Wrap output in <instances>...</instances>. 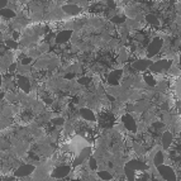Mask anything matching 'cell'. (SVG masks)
I'll list each match as a JSON object with an SVG mask.
<instances>
[{
    "mask_svg": "<svg viewBox=\"0 0 181 181\" xmlns=\"http://www.w3.org/2000/svg\"><path fill=\"white\" fill-rule=\"evenodd\" d=\"M170 67H171V62L168 61V59H158V61L151 64L148 69L153 74L155 72L160 74V72H166L167 70H170Z\"/></svg>",
    "mask_w": 181,
    "mask_h": 181,
    "instance_id": "obj_1",
    "label": "cell"
},
{
    "mask_svg": "<svg viewBox=\"0 0 181 181\" xmlns=\"http://www.w3.org/2000/svg\"><path fill=\"white\" fill-rule=\"evenodd\" d=\"M161 48H162V39L161 38H153L147 47V57L148 58L155 57L156 54L160 53Z\"/></svg>",
    "mask_w": 181,
    "mask_h": 181,
    "instance_id": "obj_2",
    "label": "cell"
},
{
    "mask_svg": "<svg viewBox=\"0 0 181 181\" xmlns=\"http://www.w3.org/2000/svg\"><path fill=\"white\" fill-rule=\"evenodd\" d=\"M156 167H157V171L160 172V175L162 176V178H165V180H170V181L176 180V173H175V171L172 170L171 166H167V165L161 163V165L156 166Z\"/></svg>",
    "mask_w": 181,
    "mask_h": 181,
    "instance_id": "obj_3",
    "label": "cell"
},
{
    "mask_svg": "<svg viewBox=\"0 0 181 181\" xmlns=\"http://www.w3.org/2000/svg\"><path fill=\"white\" fill-rule=\"evenodd\" d=\"M70 170H71V167L69 165H61V166H58L57 168L53 170L52 177L53 178H64L70 173Z\"/></svg>",
    "mask_w": 181,
    "mask_h": 181,
    "instance_id": "obj_4",
    "label": "cell"
},
{
    "mask_svg": "<svg viewBox=\"0 0 181 181\" xmlns=\"http://www.w3.org/2000/svg\"><path fill=\"white\" fill-rule=\"evenodd\" d=\"M34 166L33 165H22L19 166V168L14 172V176L15 177H25V176H29L33 171H34Z\"/></svg>",
    "mask_w": 181,
    "mask_h": 181,
    "instance_id": "obj_5",
    "label": "cell"
},
{
    "mask_svg": "<svg viewBox=\"0 0 181 181\" xmlns=\"http://www.w3.org/2000/svg\"><path fill=\"white\" fill-rule=\"evenodd\" d=\"M151 64H152V61H151L149 58H147V59L146 58H141V59H137V61L133 62L132 67L134 70H137V71H144V70H147Z\"/></svg>",
    "mask_w": 181,
    "mask_h": 181,
    "instance_id": "obj_6",
    "label": "cell"
},
{
    "mask_svg": "<svg viewBox=\"0 0 181 181\" xmlns=\"http://www.w3.org/2000/svg\"><path fill=\"white\" fill-rule=\"evenodd\" d=\"M72 36V31H69V29H66V31H62V32H59L56 38H54V43L56 44H62L65 42H67Z\"/></svg>",
    "mask_w": 181,
    "mask_h": 181,
    "instance_id": "obj_7",
    "label": "cell"
},
{
    "mask_svg": "<svg viewBox=\"0 0 181 181\" xmlns=\"http://www.w3.org/2000/svg\"><path fill=\"white\" fill-rule=\"evenodd\" d=\"M122 120H123V123H124V126H126L127 129H129V131H132V132H136V131H137L136 120L133 119V116H132L131 114H126V115H123Z\"/></svg>",
    "mask_w": 181,
    "mask_h": 181,
    "instance_id": "obj_8",
    "label": "cell"
},
{
    "mask_svg": "<svg viewBox=\"0 0 181 181\" xmlns=\"http://www.w3.org/2000/svg\"><path fill=\"white\" fill-rule=\"evenodd\" d=\"M126 166L129 167V168H132V170H134V171H143V170H147V168H148L147 163H144V162L139 161V160H132V161H129V162H127Z\"/></svg>",
    "mask_w": 181,
    "mask_h": 181,
    "instance_id": "obj_9",
    "label": "cell"
},
{
    "mask_svg": "<svg viewBox=\"0 0 181 181\" xmlns=\"http://www.w3.org/2000/svg\"><path fill=\"white\" fill-rule=\"evenodd\" d=\"M122 75H123V71L122 70H114V71H111L110 72V75L108 76V82H109V85H118V82H119V80H120V77H122Z\"/></svg>",
    "mask_w": 181,
    "mask_h": 181,
    "instance_id": "obj_10",
    "label": "cell"
},
{
    "mask_svg": "<svg viewBox=\"0 0 181 181\" xmlns=\"http://www.w3.org/2000/svg\"><path fill=\"white\" fill-rule=\"evenodd\" d=\"M62 10H64V13H66L69 15H76V14L80 13L81 9L77 4H65L62 7Z\"/></svg>",
    "mask_w": 181,
    "mask_h": 181,
    "instance_id": "obj_11",
    "label": "cell"
},
{
    "mask_svg": "<svg viewBox=\"0 0 181 181\" xmlns=\"http://www.w3.org/2000/svg\"><path fill=\"white\" fill-rule=\"evenodd\" d=\"M18 85H19V87L23 90L24 93H29V91H31V84H29V79L27 76H19Z\"/></svg>",
    "mask_w": 181,
    "mask_h": 181,
    "instance_id": "obj_12",
    "label": "cell"
},
{
    "mask_svg": "<svg viewBox=\"0 0 181 181\" xmlns=\"http://www.w3.org/2000/svg\"><path fill=\"white\" fill-rule=\"evenodd\" d=\"M80 115H81L85 120H90V122H95V120H96L95 114H94L91 110H90V109H87V108L80 109Z\"/></svg>",
    "mask_w": 181,
    "mask_h": 181,
    "instance_id": "obj_13",
    "label": "cell"
},
{
    "mask_svg": "<svg viewBox=\"0 0 181 181\" xmlns=\"http://www.w3.org/2000/svg\"><path fill=\"white\" fill-rule=\"evenodd\" d=\"M171 143H172V134L170 132H165L162 134V146L165 148H168L171 146Z\"/></svg>",
    "mask_w": 181,
    "mask_h": 181,
    "instance_id": "obj_14",
    "label": "cell"
},
{
    "mask_svg": "<svg viewBox=\"0 0 181 181\" xmlns=\"http://www.w3.org/2000/svg\"><path fill=\"white\" fill-rule=\"evenodd\" d=\"M0 15H2L3 18H8V19H10V18H14L15 17V13L12 10V9H9V8H3V9H0Z\"/></svg>",
    "mask_w": 181,
    "mask_h": 181,
    "instance_id": "obj_15",
    "label": "cell"
},
{
    "mask_svg": "<svg viewBox=\"0 0 181 181\" xmlns=\"http://www.w3.org/2000/svg\"><path fill=\"white\" fill-rule=\"evenodd\" d=\"M146 22H147L148 24H151V25H153V27L160 25L158 19H157L156 15H153V14H147V15H146Z\"/></svg>",
    "mask_w": 181,
    "mask_h": 181,
    "instance_id": "obj_16",
    "label": "cell"
},
{
    "mask_svg": "<svg viewBox=\"0 0 181 181\" xmlns=\"http://www.w3.org/2000/svg\"><path fill=\"white\" fill-rule=\"evenodd\" d=\"M143 79H144V81H146V84H147V85H149V86H155V85H156V80L153 79V76H152V75H149V74H144V75H143Z\"/></svg>",
    "mask_w": 181,
    "mask_h": 181,
    "instance_id": "obj_17",
    "label": "cell"
},
{
    "mask_svg": "<svg viewBox=\"0 0 181 181\" xmlns=\"http://www.w3.org/2000/svg\"><path fill=\"white\" fill-rule=\"evenodd\" d=\"M163 153L161 152H157L156 153V156H155V160H153V163H155V166H158V165H161V163H163Z\"/></svg>",
    "mask_w": 181,
    "mask_h": 181,
    "instance_id": "obj_18",
    "label": "cell"
},
{
    "mask_svg": "<svg viewBox=\"0 0 181 181\" xmlns=\"http://www.w3.org/2000/svg\"><path fill=\"white\" fill-rule=\"evenodd\" d=\"M124 172H126V176H127L128 180H134L136 178V171L134 170H132V168L126 166L124 167Z\"/></svg>",
    "mask_w": 181,
    "mask_h": 181,
    "instance_id": "obj_19",
    "label": "cell"
},
{
    "mask_svg": "<svg viewBox=\"0 0 181 181\" xmlns=\"http://www.w3.org/2000/svg\"><path fill=\"white\" fill-rule=\"evenodd\" d=\"M98 176H99L101 180H111V178H113L111 173L108 172V171H99V172H98Z\"/></svg>",
    "mask_w": 181,
    "mask_h": 181,
    "instance_id": "obj_20",
    "label": "cell"
},
{
    "mask_svg": "<svg viewBox=\"0 0 181 181\" xmlns=\"http://www.w3.org/2000/svg\"><path fill=\"white\" fill-rule=\"evenodd\" d=\"M126 20H127L126 17H118V15H115L114 18H111V22L115 23V24H123Z\"/></svg>",
    "mask_w": 181,
    "mask_h": 181,
    "instance_id": "obj_21",
    "label": "cell"
},
{
    "mask_svg": "<svg viewBox=\"0 0 181 181\" xmlns=\"http://www.w3.org/2000/svg\"><path fill=\"white\" fill-rule=\"evenodd\" d=\"M5 44H7V47L13 48V49L18 48V42H17V41H13V39H8V41L5 42Z\"/></svg>",
    "mask_w": 181,
    "mask_h": 181,
    "instance_id": "obj_22",
    "label": "cell"
},
{
    "mask_svg": "<svg viewBox=\"0 0 181 181\" xmlns=\"http://www.w3.org/2000/svg\"><path fill=\"white\" fill-rule=\"evenodd\" d=\"M52 123H53L54 126H62V124L65 123V119H64V118H53V119H52Z\"/></svg>",
    "mask_w": 181,
    "mask_h": 181,
    "instance_id": "obj_23",
    "label": "cell"
},
{
    "mask_svg": "<svg viewBox=\"0 0 181 181\" xmlns=\"http://www.w3.org/2000/svg\"><path fill=\"white\" fill-rule=\"evenodd\" d=\"M89 166H90V168H91V170H95V168L98 167V162H96L95 157H91V158H90V161H89Z\"/></svg>",
    "mask_w": 181,
    "mask_h": 181,
    "instance_id": "obj_24",
    "label": "cell"
},
{
    "mask_svg": "<svg viewBox=\"0 0 181 181\" xmlns=\"http://www.w3.org/2000/svg\"><path fill=\"white\" fill-rule=\"evenodd\" d=\"M136 39H137L138 42H144V41H146V34L138 32V33H136Z\"/></svg>",
    "mask_w": 181,
    "mask_h": 181,
    "instance_id": "obj_25",
    "label": "cell"
},
{
    "mask_svg": "<svg viewBox=\"0 0 181 181\" xmlns=\"http://www.w3.org/2000/svg\"><path fill=\"white\" fill-rule=\"evenodd\" d=\"M90 81H91V79H90V77H81V79H79V84H81V85H89Z\"/></svg>",
    "mask_w": 181,
    "mask_h": 181,
    "instance_id": "obj_26",
    "label": "cell"
},
{
    "mask_svg": "<svg viewBox=\"0 0 181 181\" xmlns=\"http://www.w3.org/2000/svg\"><path fill=\"white\" fill-rule=\"evenodd\" d=\"M106 5H108L110 9H113V10L116 9V4H115L114 0H106Z\"/></svg>",
    "mask_w": 181,
    "mask_h": 181,
    "instance_id": "obj_27",
    "label": "cell"
},
{
    "mask_svg": "<svg viewBox=\"0 0 181 181\" xmlns=\"http://www.w3.org/2000/svg\"><path fill=\"white\" fill-rule=\"evenodd\" d=\"M31 62H32V57H25L22 59V65H25V66H28Z\"/></svg>",
    "mask_w": 181,
    "mask_h": 181,
    "instance_id": "obj_28",
    "label": "cell"
},
{
    "mask_svg": "<svg viewBox=\"0 0 181 181\" xmlns=\"http://www.w3.org/2000/svg\"><path fill=\"white\" fill-rule=\"evenodd\" d=\"M7 4H8V0H0V9L5 8V7H7Z\"/></svg>",
    "mask_w": 181,
    "mask_h": 181,
    "instance_id": "obj_29",
    "label": "cell"
},
{
    "mask_svg": "<svg viewBox=\"0 0 181 181\" xmlns=\"http://www.w3.org/2000/svg\"><path fill=\"white\" fill-rule=\"evenodd\" d=\"M74 77H75V74H74V72H70V74L65 75V79H67V80H71V79H74Z\"/></svg>",
    "mask_w": 181,
    "mask_h": 181,
    "instance_id": "obj_30",
    "label": "cell"
},
{
    "mask_svg": "<svg viewBox=\"0 0 181 181\" xmlns=\"http://www.w3.org/2000/svg\"><path fill=\"white\" fill-rule=\"evenodd\" d=\"M15 69H17V65H15V64H13V65L9 67V71H10V72H13V71H15Z\"/></svg>",
    "mask_w": 181,
    "mask_h": 181,
    "instance_id": "obj_31",
    "label": "cell"
},
{
    "mask_svg": "<svg viewBox=\"0 0 181 181\" xmlns=\"http://www.w3.org/2000/svg\"><path fill=\"white\" fill-rule=\"evenodd\" d=\"M4 96H5V94H4V93H0V100H2Z\"/></svg>",
    "mask_w": 181,
    "mask_h": 181,
    "instance_id": "obj_32",
    "label": "cell"
},
{
    "mask_svg": "<svg viewBox=\"0 0 181 181\" xmlns=\"http://www.w3.org/2000/svg\"><path fill=\"white\" fill-rule=\"evenodd\" d=\"M2 81H3V77H2V75H0V86H2Z\"/></svg>",
    "mask_w": 181,
    "mask_h": 181,
    "instance_id": "obj_33",
    "label": "cell"
},
{
    "mask_svg": "<svg viewBox=\"0 0 181 181\" xmlns=\"http://www.w3.org/2000/svg\"><path fill=\"white\" fill-rule=\"evenodd\" d=\"M0 178H2V177H0Z\"/></svg>",
    "mask_w": 181,
    "mask_h": 181,
    "instance_id": "obj_34",
    "label": "cell"
}]
</instances>
